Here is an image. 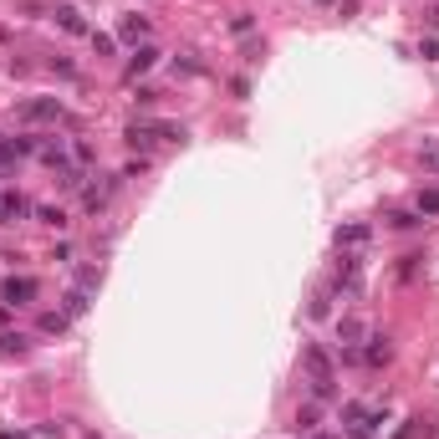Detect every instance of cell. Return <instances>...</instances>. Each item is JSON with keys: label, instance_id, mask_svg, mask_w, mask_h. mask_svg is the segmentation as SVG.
<instances>
[{"label": "cell", "instance_id": "obj_21", "mask_svg": "<svg viewBox=\"0 0 439 439\" xmlns=\"http://www.w3.org/2000/svg\"><path fill=\"white\" fill-rule=\"evenodd\" d=\"M251 26H255V20H251L246 11H240V16H230V31H235V36H251Z\"/></svg>", "mask_w": 439, "mask_h": 439}, {"label": "cell", "instance_id": "obj_13", "mask_svg": "<svg viewBox=\"0 0 439 439\" xmlns=\"http://www.w3.org/2000/svg\"><path fill=\"white\" fill-rule=\"evenodd\" d=\"M61 312H67V317H82V312H87V291H82V287L67 291V296H61Z\"/></svg>", "mask_w": 439, "mask_h": 439}, {"label": "cell", "instance_id": "obj_14", "mask_svg": "<svg viewBox=\"0 0 439 439\" xmlns=\"http://www.w3.org/2000/svg\"><path fill=\"white\" fill-rule=\"evenodd\" d=\"M296 429H306V434H312V429H322V409H317V404H306V409L296 414Z\"/></svg>", "mask_w": 439, "mask_h": 439}, {"label": "cell", "instance_id": "obj_9", "mask_svg": "<svg viewBox=\"0 0 439 439\" xmlns=\"http://www.w3.org/2000/svg\"><path fill=\"white\" fill-rule=\"evenodd\" d=\"M153 61H159V52H153V47H138L133 56H128V77H138V72H148Z\"/></svg>", "mask_w": 439, "mask_h": 439}, {"label": "cell", "instance_id": "obj_3", "mask_svg": "<svg viewBox=\"0 0 439 439\" xmlns=\"http://www.w3.org/2000/svg\"><path fill=\"white\" fill-rule=\"evenodd\" d=\"M0 301H11V306H26V301H36V281H31V276H11L6 287H0Z\"/></svg>", "mask_w": 439, "mask_h": 439}, {"label": "cell", "instance_id": "obj_19", "mask_svg": "<svg viewBox=\"0 0 439 439\" xmlns=\"http://www.w3.org/2000/svg\"><path fill=\"white\" fill-rule=\"evenodd\" d=\"M419 215H439V189H424L419 194Z\"/></svg>", "mask_w": 439, "mask_h": 439}, {"label": "cell", "instance_id": "obj_12", "mask_svg": "<svg viewBox=\"0 0 439 439\" xmlns=\"http://www.w3.org/2000/svg\"><path fill=\"white\" fill-rule=\"evenodd\" d=\"M72 164H77V169L97 164V153H92V143H87V138H72Z\"/></svg>", "mask_w": 439, "mask_h": 439}, {"label": "cell", "instance_id": "obj_2", "mask_svg": "<svg viewBox=\"0 0 439 439\" xmlns=\"http://www.w3.org/2000/svg\"><path fill=\"white\" fill-rule=\"evenodd\" d=\"M113 189H118V179H92V184H82V205L97 215V210L113 205Z\"/></svg>", "mask_w": 439, "mask_h": 439}, {"label": "cell", "instance_id": "obj_24", "mask_svg": "<svg viewBox=\"0 0 439 439\" xmlns=\"http://www.w3.org/2000/svg\"><path fill=\"white\" fill-rule=\"evenodd\" d=\"M92 47H97V56H113V36H102V31H92Z\"/></svg>", "mask_w": 439, "mask_h": 439}, {"label": "cell", "instance_id": "obj_18", "mask_svg": "<svg viewBox=\"0 0 439 439\" xmlns=\"http://www.w3.org/2000/svg\"><path fill=\"white\" fill-rule=\"evenodd\" d=\"M419 164H424L429 174H439V143H424V148H419Z\"/></svg>", "mask_w": 439, "mask_h": 439}, {"label": "cell", "instance_id": "obj_20", "mask_svg": "<svg viewBox=\"0 0 439 439\" xmlns=\"http://www.w3.org/2000/svg\"><path fill=\"white\" fill-rule=\"evenodd\" d=\"M61 327H67V312H47L41 317V332H61Z\"/></svg>", "mask_w": 439, "mask_h": 439}, {"label": "cell", "instance_id": "obj_6", "mask_svg": "<svg viewBox=\"0 0 439 439\" xmlns=\"http://www.w3.org/2000/svg\"><path fill=\"white\" fill-rule=\"evenodd\" d=\"M388 358H393V347H388L383 337H368V347H363V363H368V368H383Z\"/></svg>", "mask_w": 439, "mask_h": 439}, {"label": "cell", "instance_id": "obj_4", "mask_svg": "<svg viewBox=\"0 0 439 439\" xmlns=\"http://www.w3.org/2000/svg\"><path fill=\"white\" fill-rule=\"evenodd\" d=\"M337 342H342V347H358V342H368V327H363V317H342V322H337Z\"/></svg>", "mask_w": 439, "mask_h": 439}, {"label": "cell", "instance_id": "obj_23", "mask_svg": "<svg viewBox=\"0 0 439 439\" xmlns=\"http://www.w3.org/2000/svg\"><path fill=\"white\" fill-rule=\"evenodd\" d=\"M388 225H393V230H414V225H419V220H414V215H404V210H399V215H388Z\"/></svg>", "mask_w": 439, "mask_h": 439}, {"label": "cell", "instance_id": "obj_10", "mask_svg": "<svg viewBox=\"0 0 439 439\" xmlns=\"http://www.w3.org/2000/svg\"><path fill=\"white\" fill-rule=\"evenodd\" d=\"M16 215H26V200L20 194H0V225H11Z\"/></svg>", "mask_w": 439, "mask_h": 439}, {"label": "cell", "instance_id": "obj_22", "mask_svg": "<svg viewBox=\"0 0 439 439\" xmlns=\"http://www.w3.org/2000/svg\"><path fill=\"white\" fill-rule=\"evenodd\" d=\"M77 281H82V291H92L102 276H97V266H82V271H77Z\"/></svg>", "mask_w": 439, "mask_h": 439}, {"label": "cell", "instance_id": "obj_16", "mask_svg": "<svg viewBox=\"0 0 439 439\" xmlns=\"http://www.w3.org/2000/svg\"><path fill=\"white\" fill-rule=\"evenodd\" d=\"M0 353H6V358L16 353L20 358V353H26V337H20V332H0Z\"/></svg>", "mask_w": 439, "mask_h": 439}, {"label": "cell", "instance_id": "obj_17", "mask_svg": "<svg viewBox=\"0 0 439 439\" xmlns=\"http://www.w3.org/2000/svg\"><path fill=\"white\" fill-rule=\"evenodd\" d=\"M36 220H41V225H52V230H61V225H67V215H61L56 205H41V210H36Z\"/></svg>", "mask_w": 439, "mask_h": 439}, {"label": "cell", "instance_id": "obj_11", "mask_svg": "<svg viewBox=\"0 0 439 439\" xmlns=\"http://www.w3.org/2000/svg\"><path fill=\"white\" fill-rule=\"evenodd\" d=\"M363 240H368V225H342L337 230V246H347V251H358Z\"/></svg>", "mask_w": 439, "mask_h": 439}, {"label": "cell", "instance_id": "obj_5", "mask_svg": "<svg viewBox=\"0 0 439 439\" xmlns=\"http://www.w3.org/2000/svg\"><path fill=\"white\" fill-rule=\"evenodd\" d=\"M301 363H306V378H332V358H327L322 347H306Z\"/></svg>", "mask_w": 439, "mask_h": 439}, {"label": "cell", "instance_id": "obj_8", "mask_svg": "<svg viewBox=\"0 0 439 439\" xmlns=\"http://www.w3.org/2000/svg\"><path fill=\"white\" fill-rule=\"evenodd\" d=\"M56 20H61V31H72V36H82V31H87V20H82V11H77V6H56Z\"/></svg>", "mask_w": 439, "mask_h": 439}, {"label": "cell", "instance_id": "obj_7", "mask_svg": "<svg viewBox=\"0 0 439 439\" xmlns=\"http://www.w3.org/2000/svg\"><path fill=\"white\" fill-rule=\"evenodd\" d=\"M332 287H347V291H358V260H353V255H342V260H337V276H332Z\"/></svg>", "mask_w": 439, "mask_h": 439}, {"label": "cell", "instance_id": "obj_15", "mask_svg": "<svg viewBox=\"0 0 439 439\" xmlns=\"http://www.w3.org/2000/svg\"><path fill=\"white\" fill-rule=\"evenodd\" d=\"M123 36H128V41H143V36H148V16H128V20H123Z\"/></svg>", "mask_w": 439, "mask_h": 439}, {"label": "cell", "instance_id": "obj_1", "mask_svg": "<svg viewBox=\"0 0 439 439\" xmlns=\"http://www.w3.org/2000/svg\"><path fill=\"white\" fill-rule=\"evenodd\" d=\"M20 118H26V123H61L67 113H61L56 97H31L26 107H20Z\"/></svg>", "mask_w": 439, "mask_h": 439}, {"label": "cell", "instance_id": "obj_25", "mask_svg": "<svg viewBox=\"0 0 439 439\" xmlns=\"http://www.w3.org/2000/svg\"><path fill=\"white\" fill-rule=\"evenodd\" d=\"M312 439H337V434H322V429H312Z\"/></svg>", "mask_w": 439, "mask_h": 439}]
</instances>
